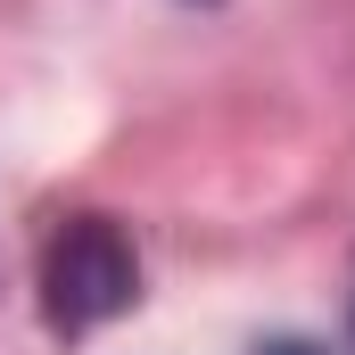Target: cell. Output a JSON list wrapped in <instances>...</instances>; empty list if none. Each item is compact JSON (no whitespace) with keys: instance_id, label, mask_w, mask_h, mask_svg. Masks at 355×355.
<instances>
[{"instance_id":"1","label":"cell","mask_w":355,"mask_h":355,"mask_svg":"<svg viewBox=\"0 0 355 355\" xmlns=\"http://www.w3.org/2000/svg\"><path fill=\"white\" fill-rule=\"evenodd\" d=\"M141 297V257L124 240V223L75 215L58 223V240L42 248V314L50 331H99Z\"/></svg>"},{"instance_id":"2","label":"cell","mask_w":355,"mask_h":355,"mask_svg":"<svg viewBox=\"0 0 355 355\" xmlns=\"http://www.w3.org/2000/svg\"><path fill=\"white\" fill-rule=\"evenodd\" d=\"M257 355H322V347H306V339H272V347H257Z\"/></svg>"}]
</instances>
